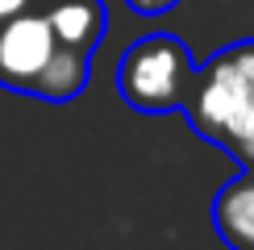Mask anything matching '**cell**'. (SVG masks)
I'll return each mask as SVG.
<instances>
[{"instance_id":"1","label":"cell","mask_w":254,"mask_h":250,"mask_svg":"<svg viewBox=\"0 0 254 250\" xmlns=\"http://www.w3.org/2000/svg\"><path fill=\"white\" fill-rule=\"evenodd\" d=\"M184 117L204 142L229 150L254 121V38L229 42L208 62H196Z\"/></svg>"},{"instance_id":"2","label":"cell","mask_w":254,"mask_h":250,"mask_svg":"<svg viewBox=\"0 0 254 250\" xmlns=\"http://www.w3.org/2000/svg\"><path fill=\"white\" fill-rule=\"evenodd\" d=\"M192 75H196V59L184 38L146 34L117 62V92L133 113L167 117V113H184Z\"/></svg>"},{"instance_id":"3","label":"cell","mask_w":254,"mask_h":250,"mask_svg":"<svg viewBox=\"0 0 254 250\" xmlns=\"http://www.w3.org/2000/svg\"><path fill=\"white\" fill-rule=\"evenodd\" d=\"M59 46L63 42L50 34L42 17V0L25 13L0 21V88L17 96H38V83Z\"/></svg>"},{"instance_id":"4","label":"cell","mask_w":254,"mask_h":250,"mask_svg":"<svg viewBox=\"0 0 254 250\" xmlns=\"http://www.w3.org/2000/svg\"><path fill=\"white\" fill-rule=\"evenodd\" d=\"M42 17L63 46L83 50V55H96L104 29H109L104 0H42Z\"/></svg>"},{"instance_id":"5","label":"cell","mask_w":254,"mask_h":250,"mask_svg":"<svg viewBox=\"0 0 254 250\" xmlns=\"http://www.w3.org/2000/svg\"><path fill=\"white\" fill-rule=\"evenodd\" d=\"M213 229L234 250H254V171H242L213 196Z\"/></svg>"},{"instance_id":"6","label":"cell","mask_w":254,"mask_h":250,"mask_svg":"<svg viewBox=\"0 0 254 250\" xmlns=\"http://www.w3.org/2000/svg\"><path fill=\"white\" fill-rule=\"evenodd\" d=\"M229 159H234L238 167H242V171H254V121H250V129L246 133H242V138L234 142V146H229Z\"/></svg>"},{"instance_id":"7","label":"cell","mask_w":254,"mask_h":250,"mask_svg":"<svg viewBox=\"0 0 254 250\" xmlns=\"http://www.w3.org/2000/svg\"><path fill=\"white\" fill-rule=\"evenodd\" d=\"M125 4H129L137 17H163V13H171L179 0H125Z\"/></svg>"},{"instance_id":"8","label":"cell","mask_w":254,"mask_h":250,"mask_svg":"<svg viewBox=\"0 0 254 250\" xmlns=\"http://www.w3.org/2000/svg\"><path fill=\"white\" fill-rule=\"evenodd\" d=\"M38 0H0V21H8V17H17V13H25V8H34Z\"/></svg>"}]
</instances>
